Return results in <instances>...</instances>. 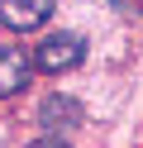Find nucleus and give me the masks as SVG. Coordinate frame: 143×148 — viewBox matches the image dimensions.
<instances>
[{
  "mask_svg": "<svg viewBox=\"0 0 143 148\" xmlns=\"http://www.w3.org/2000/svg\"><path fill=\"white\" fill-rule=\"evenodd\" d=\"M86 62V38L76 29H62V34H48L43 43L34 48V67L38 72H72Z\"/></svg>",
  "mask_w": 143,
  "mask_h": 148,
  "instance_id": "obj_1",
  "label": "nucleus"
},
{
  "mask_svg": "<svg viewBox=\"0 0 143 148\" xmlns=\"http://www.w3.org/2000/svg\"><path fill=\"white\" fill-rule=\"evenodd\" d=\"M29 77H34V58L14 43H0V100L19 96L29 86Z\"/></svg>",
  "mask_w": 143,
  "mask_h": 148,
  "instance_id": "obj_2",
  "label": "nucleus"
},
{
  "mask_svg": "<svg viewBox=\"0 0 143 148\" xmlns=\"http://www.w3.org/2000/svg\"><path fill=\"white\" fill-rule=\"evenodd\" d=\"M57 0H0V24L5 29H43Z\"/></svg>",
  "mask_w": 143,
  "mask_h": 148,
  "instance_id": "obj_3",
  "label": "nucleus"
},
{
  "mask_svg": "<svg viewBox=\"0 0 143 148\" xmlns=\"http://www.w3.org/2000/svg\"><path fill=\"white\" fill-rule=\"evenodd\" d=\"M38 119H43L48 134H57V129H76L86 119V110H81V100H72V96H48V100H38Z\"/></svg>",
  "mask_w": 143,
  "mask_h": 148,
  "instance_id": "obj_4",
  "label": "nucleus"
},
{
  "mask_svg": "<svg viewBox=\"0 0 143 148\" xmlns=\"http://www.w3.org/2000/svg\"><path fill=\"white\" fill-rule=\"evenodd\" d=\"M29 148H72V143H67L62 134H43V138H34Z\"/></svg>",
  "mask_w": 143,
  "mask_h": 148,
  "instance_id": "obj_5",
  "label": "nucleus"
},
{
  "mask_svg": "<svg viewBox=\"0 0 143 148\" xmlns=\"http://www.w3.org/2000/svg\"><path fill=\"white\" fill-rule=\"evenodd\" d=\"M110 5H114V10H124V14H138V19H143V0H110Z\"/></svg>",
  "mask_w": 143,
  "mask_h": 148,
  "instance_id": "obj_6",
  "label": "nucleus"
}]
</instances>
